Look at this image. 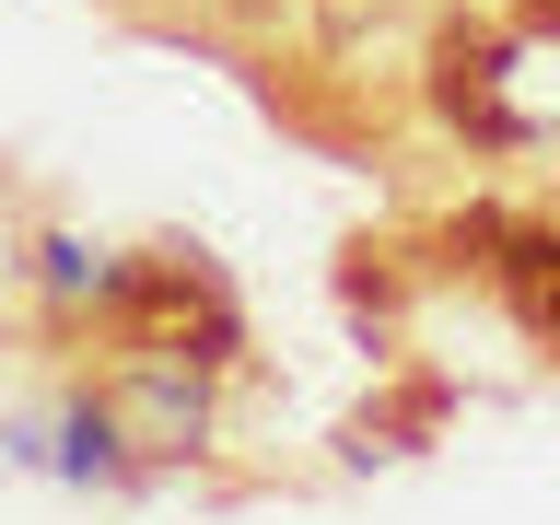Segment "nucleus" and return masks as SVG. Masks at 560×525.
Returning a JSON list of instances; mask_svg holds the SVG:
<instances>
[{"mask_svg": "<svg viewBox=\"0 0 560 525\" xmlns=\"http://www.w3.org/2000/svg\"><path fill=\"white\" fill-rule=\"evenodd\" d=\"M514 315L537 327V339H560V245H514Z\"/></svg>", "mask_w": 560, "mask_h": 525, "instance_id": "obj_1", "label": "nucleus"}]
</instances>
